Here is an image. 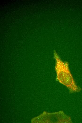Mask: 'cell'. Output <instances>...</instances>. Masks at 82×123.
<instances>
[{"label": "cell", "mask_w": 82, "mask_h": 123, "mask_svg": "<svg viewBox=\"0 0 82 123\" xmlns=\"http://www.w3.org/2000/svg\"><path fill=\"white\" fill-rule=\"evenodd\" d=\"M54 55L57 80L73 92L79 91L81 89L75 83L70 71L68 63L62 60L55 50L54 51Z\"/></svg>", "instance_id": "1"}]
</instances>
